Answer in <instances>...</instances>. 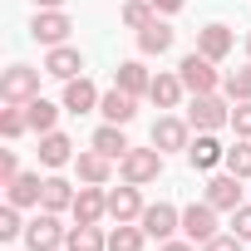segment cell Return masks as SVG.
Returning a JSON list of instances; mask_svg holds the SVG:
<instances>
[{
    "mask_svg": "<svg viewBox=\"0 0 251 251\" xmlns=\"http://www.w3.org/2000/svg\"><path fill=\"white\" fill-rule=\"evenodd\" d=\"M173 40H177V30H173L168 20H153V25L138 30V50H143V54H168Z\"/></svg>",
    "mask_w": 251,
    "mask_h": 251,
    "instance_id": "44dd1931",
    "label": "cell"
},
{
    "mask_svg": "<svg viewBox=\"0 0 251 251\" xmlns=\"http://www.w3.org/2000/svg\"><path fill=\"white\" fill-rule=\"evenodd\" d=\"M15 177H20V163H15V153L5 148V153H0V187H10Z\"/></svg>",
    "mask_w": 251,
    "mask_h": 251,
    "instance_id": "8d00e7d4",
    "label": "cell"
},
{
    "mask_svg": "<svg viewBox=\"0 0 251 251\" xmlns=\"http://www.w3.org/2000/svg\"><path fill=\"white\" fill-rule=\"evenodd\" d=\"M99 99H103V94H99L84 74H79V79H64V113H94Z\"/></svg>",
    "mask_w": 251,
    "mask_h": 251,
    "instance_id": "5bb4252c",
    "label": "cell"
},
{
    "mask_svg": "<svg viewBox=\"0 0 251 251\" xmlns=\"http://www.w3.org/2000/svg\"><path fill=\"white\" fill-rule=\"evenodd\" d=\"M226 173L251 182V138H236V148H226Z\"/></svg>",
    "mask_w": 251,
    "mask_h": 251,
    "instance_id": "f1b7e54d",
    "label": "cell"
},
{
    "mask_svg": "<svg viewBox=\"0 0 251 251\" xmlns=\"http://www.w3.org/2000/svg\"><path fill=\"white\" fill-rule=\"evenodd\" d=\"M45 212H69L74 207V187L64 182V177H45V202H40Z\"/></svg>",
    "mask_w": 251,
    "mask_h": 251,
    "instance_id": "83f0119b",
    "label": "cell"
},
{
    "mask_svg": "<svg viewBox=\"0 0 251 251\" xmlns=\"http://www.w3.org/2000/svg\"><path fill=\"white\" fill-rule=\"evenodd\" d=\"M222 89H226V99H231V103L251 99V64H246V69H231V74L222 79Z\"/></svg>",
    "mask_w": 251,
    "mask_h": 251,
    "instance_id": "1f68e13d",
    "label": "cell"
},
{
    "mask_svg": "<svg viewBox=\"0 0 251 251\" xmlns=\"http://www.w3.org/2000/svg\"><path fill=\"white\" fill-rule=\"evenodd\" d=\"M177 74H182V84H187V94H217V89H222V74H217V59H207L202 50H192V54H182V64H177Z\"/></svg>",
    "mask_w": 251,
    "mask_h": 251,
    "instance_id": "7a4b0ae2",
    "label": "cell"
},
{
    "mask_svg": "<svg viewBox=\"0 0 251 251\" xmlns=\"http://www.w3.org/2000/svg\"><path fill=\"white\" fill-rule=\"evenodd\" d=\"M99 113H103V123H133V113H138V99L133 94H123L118 84L99 99Z\"/></svg>",
    "mask_w": 251,
    "mask_h": 251,
    "instance_id": "2e32d148",
    "label": "cell"
},
{
    "mask_svg": "<svg viewBox=\"0 0 251 251\" xmlns=\"http://www.w3.org/2000/svg\"><path fill=\"white\" fill-rule=\"evenodd\" d=\"M246 59H251V35H246Z\"/></svg>",
    "mask_w": 251,
    "mask_h": 251,
    "instance_id": "60d3db41",
    "label": "cell"
},
{
    "mask_svg": "<svg viewBox=\"0 0 251 251\" xmlns=\"http://www.w3.org/2000/svg\"><path fill=\"white\" fill-rule=\"evenodd\" d=\"M5 197H10L15 207H40V202H45V177H40V173H20V177L5 187Z\"/></svg>",
    "mask_w": 251,
    "mask_h": 251,
    "instance_id": "ffe728a7",
    "label": "cell"
},
{
    "mask_svg": "<svg viewBox=\"0 0 251 251\" xmlns=\"http://www.w3.org/2000/svg\"><path fill=\"white\" fill-rule=\"evenodd\" d=\"M94 148H99L103 158H113V163H123V153H128L133 143L123 138V123H103V128L94 133Z\"/></svg>",
    "mask_w": 251,
    "mask_h": 251,
    "instance_id": "d4e9b609",
    "label": "cell"
},
{
    "mask_svg": "<svg viewBox=\"0 0 251 251\" xmlns=\"http://www.w3.org/2000/svg\"><path fill=\"white\" fill-rule=\"evenodd\" d=\"M143 226L138 222H118L113 231H108V251H143Z\"/></svg>",
    "mask_w": 251,
    "mask_h": 251,
    "instance_id": "4316f807",
    "label": "cell"
},
{
    "mask_svg": "<svg viewBox=\"0 0 251 251\" xmlns=\"http://www.w3.org/2000/svg\"><path fill=\"white\" fill-rule=\"evenodd\" d=\"M25 128H30L25 103H5V108H0V133H5V138H20Z\"/></svg>",
    "mask_w": 251,
    "mask_h": 251,
    "instance_id": "f546056e",
    "label": "cell"
},
{
    "mask_svg": "<svg viewBox=\"0 0 251 251\" xmlns=\"http://www.w3.org/2000/svg\"><path fill=\"white\" fill-rule=\"evenodd\" d=\"M158 251H202V246H197V241H177V236H173V241H163Z\"/></svg>",
    "mask_w": 251,
    "mask_h": 251,
    "instance_id": "f35d334b",
    "label": "cell"
},
{
    "mask_svg": "<svg viewBox=\"0 0 251 251\" xmlns=\"http://www.w3.org/2000/svg\"><path fill=\"white\" fill-rule=\"evenodd\" d=\"M25 118H30V128H35V133H54V123H59V103H50V99H30V103H25Z\"/></svg>",
    "mask_w": 251,
    "mask_h": 251,
    "instance_id": "484cf974",
    "label": "cell"
},
{
    "mask_svg": "<svg viewBox=\"0 0 251 251\" xmlns=\"http://www.w3.org/2000/svg\"><path fill=\"white\" fill-rule=\"evenodd\" d=\"M69 30H74V20L64 15V10H35V20H30V35L40 40V45H64L69 40Z\"/></svg>",
    "mask_w": 251,
    "mask_h": 251,
    "instance_id": "ba28073f",
    "label": "cell"
},
{
    "mask_svg": "<svg viewBox=\"0 0 251 251\" xmlns=\"http://www.w3.org/2000/svg\"><path fill=\"white\" fill-rule=\"evenodd\" d=\"M241 177L236 173H217V177H207V202L217 207V212H236L241 207Z\"/></svg>",
    "mask_w": 251,
    "mask_h": 251,
    "instance_id": "30bf717a",
    "label": "cell"
},
{
    "mask_svg": "<svg viewBox=\"0 0 251 251\" xmlns=\"http://www.w3.org/2000/svg\"><path fill=\"white\" fill-rule=\"evenodd\" d=\"M0 99H5V103H30V99H40V69L10 64L5 74H0Z\"/></svg>",
    "mask_w": 251,
    "mask_h": 251,
    "instance_id": "5b68a950",
    "label": "cell"
},
{
    "mask_svg": "<svg viewBox=\"0 0 251 251\" xmlns=\"http://www.w3.org/2000/svg\"><path fill=\"white\" fill-rule=\"evenodd\" d=\"M182 94H187L182 74H153V89H148V99H153L158 108H177V103H182Z\"/></svg>",
    "mask_w": 251,
    "mask_h": 251,
    "instance_id": "7402d4cb",
    "label": "cell"
},
{
    "mask_svg": "<svg viewBox=\"0 0 251 251\" xmlns=\"http://www.w3.org/2000/svg\"><path fill=\"white\" fill-rule=\"evenodd\" d=\"M69 251H108V236L99 231V222H74L69 236H64Z\"/></svg>",
    "mask_w": 251,
    "mask_h": 251,
    "instance_id": "cb8c5ba5",
    "label": "cell"
},
{
    "mask_svg": "<svg viewBox=\"0 0 251 251\" xmlns=\"http://www.w3.org/2000/svg\"><path fill=\"white\" fill-rule=\"evenodd\" d=\"M118 173H123V182L148 187L153 177H163V153H158V148H128L123 163H118Z\"/></svg>",
    "mask_w": 251,
    "mask_h": 251,
    "instance_id": "3957f363",
    "label": "cell"
},
{
    "mask_svg": "<svg viewBox=\"0 0 251 251\" xmlns=\"http://www.w3.org/2000/svg\"><path fill=\"white\" fill-rule=\"evenodd\" d=\"M231 231H236L241 241H251V202H241V207L231 212Z\"/></svg>",
    "mask_w": 251,
    "mask_h": 251,
    "instance_id": "e575fe53",
    "label": "cell"
},
{
    "mask_svg": "<svg viewBox=\"0 0 251 251\" xmlns=\"http://www.w3.org/2000/svg\"><path fill=\"white\" fill-rule=\"evenodd\" d=\"M231 128H236V138H251V99H241L231 108Z\"/></svg>",
    "mask_w": 251,
    "mask_h": 251,
    "instance_id": "836d02e7",
    "label": "cell"
},
{
    "mask_svg": "<svg viewBox=\"0 0 251 251\" xmlns=\"http://www.w3.org/2000/svg\"><path fill=\"white\" fill-rule=\"evenodd\" d=\"M138 226H143L148 236H158V241H173V231H182V212H177L173 202H148L143 217H138Z\"/></svg>",
    "mask_w": 251,
    "mask_h": 251,
    "instance_id": "8992f818",
    "label": "cell"
},
{
    "mask_svg": "<svg viewBox=\"0 0 251 251\" xmlns=\"http://www.w3.org/2000/svg\"><path fill=\"white\" fill-rule=\"evenodd\" d=\"M45 74H50V79H79V74H84V54H79L74 45H54V50L45 54Z\"/></svg>",
    "mask_w": 251,
    "mask_h": 251,
    "instance_id": "7c38bea8",
    "label": "cell"
},
{
    "mask_svg": "<svg viewBox=\"0 0 251 251\" xmlns=\"http://www.w3.org/2000/svg\"><path fill=\"white\" fill-rule=\"evenodd\" d=\"M197 50H202L207 59H217V64H222V59L236 50V35H231L226 25H207V30H197Z\"/></svg>",
    "mask_w": 251,
    "mask_h": 251,
    "instance_id": "e0dca14e",
    "label": "cell"
},
{
    "mask_svg": "<svg viewBox=\"0 0 251 251\" xmlns=\"http://www.w3.org/2000/svg\"><path fill=\"white\" fill-rule=\"evenodd\" d=\"M40 163L45 168H64V163H74V143L54 128V133H40Z\"/></svg>",
    "mask_w": 251,
    "mask_h": 251,
    "instance_id": "603a6c76",
    "label": "cell"
},
{
    "mask_svg": "<svg viewBox=\"0 0 251 251\" xmlns=\"http://www.w3.org/2000/svg\"><path fill=\"white\" fill-rule=\"evenodd\" d=\"M15 236H25V222H20V207L10 202L5 212H0V241H15Z\"/></svg>",
    "mask_w": 251,
    "mask_h": 251,
    "instance_id": "d6a6232c",
    "label": "cell"
},
{
    "mask_svg": "<svg viewBox=\"0 0 251 251\" xmlns=\"http://www.w3.org/2000/svg\"><path fill=\"white\" fill-rule=\"evenodd\" d=\"M113 84H118L123 94H133V99H138V94H148V89H153V74L143 69V59H123V64L113 69Z\"/></svg>",
    "mask_w": 251,
    "mask_h": 251,
    "instance_id": "d6986e66",
    "label": "cell"
},
{
    "mask_svg": "<svg viewBox=\"0 0 251 251\" xmlns=\"http://www.w3.org/2000/svg\"><path fill=\"white\" fill-rule=\"evenodd\" d=\"M187 163H192L197 173H212L217 163H226V148H222L212 133H197V138L187 143Z\"/></svg>",
    "mask_w": 251,
    "mask_h": 251,
    "instance_id": "9a60e30c",
    "label": "cell"
},
{
    "mask_svg": "<svg viewBox=\"0 0 251 251\" xmlns=\"http://www.w3.org/2000/svg\"><path fill=\"white\" fill-rule=\"evenodd\" d=\"M108 217H113V222H138V217H143V192H138L133 182L113 187V192H108Z\"/></svg>",
    "mask_w": 251,
    "mask_h": 251,
    "instance_id": "4fadbf2b",
    "label": "cell"
},
{
    "mask_svg": "<svg viewBox=\"0 0 251 251\" xmlns=\"http://www.w3.org/2000/svg\"><path fill=\"white\" fill-rule=\"evenodd\" d=\"M202 251H241V236H236V231H226V236L217 231L212 241H202Z\"/></svg>",
    "mask_w": 251,
    "mask_h": 251,
    "instance_id": "d590c367",
    "label": "cell"
},
{
    "mask_svg": "<svg viewBox=\"0 0 251 251\" xmlns=\"http://www.w3.org/2000/svg\"><path fill=\"white\" fill-rule=\"evenodd\" d=\"M187 123H192L197 133H217V128H226V123H231V103H226L222 94H192Z\"/></svg>",
    "mask_w": 251,
    "mask_h": 251,
    "instance_id": "6da1fadb",
    "label": "cell"
},
{
    "mask_svg": "<svg viewBox=\"0 0 251 251\" xmlns=\"http://www.w3.org/2000/svg\"><path fill=\"white\" fill-rule=\"evenodd\" d=\"M74 222H103L108 217V192L103 187H94V182H84L79 192H74Z\"/></svg>",
    "mask_w": 251,
    "mask_h": 251,
    "instance_id": "8fae6325",
    "label": "cell"
},
{
    "mask_svg": "<svg viewBox=\"0 0 251 251\" xmlns=\"http://www.w3.org/2000/svg\"><path fill=\"white\" fill-rule=\"evenodd\" d=\"M182 231H187V241H212L217 236V207L202 197V202H192V207H182Z\"/></svg>",
    "mask_w": 251,
    "mask_h": 251,
    "instance_id": "9c48e42d",
    "label": "cell"
},
{
    "mask_svg": "<svg viewBox=\"0 0 251 251\" xmlns=\"http://www.w3.org/2000/svg\"><path fill=\"white\" fill-rule=\"evenodd\" d=\"M182 5H187V0H153V10H158V15H177Z\"/></svg>",
    "mask_w": 251,
    "mask_h": 251,
    "instance_id": "74e56055",
    "label": "cell"
},
{
    "mask_svg": "<svg viewBox=\"0 0 251 251\" xmlns=\"http://www.w3.org/2000/svg\"><path fill=\"white\" fill-rule=\"evenodd\" d=\"M64 236H69V226H59V212H45L40 207V217L25 222V246L30 251H59Z\"/></svg>",
    "mask_w": 251,
    "mask_h": 251,
    "instance_id": "277c9868",
    "label": "cell"
},
{
    "mask_svg": "<svg viewBox=\"0 0 251 251\" xmlns=\"http://www.w3.org/2000/svg\"><path fill=\"white\" fill-rule=\"evenodd\" d=\"M64 0H35V10H59Z\"/></svg>",
    "mask_w": 251,
    "mask_h": 251,
    "instance_id": "ab89813d",
    "label": "cell"
},
{
    "mask_svg": "<svg viewBox=\"0 0 251 251\" xmlns=\"http://www.w3.org/2000/svg\"><path fill=\"white\" fill-rule=\"evenodd\" d=\"M153 20H158L153 0H128V5H123V25H128V30H143V25H153Z\"/></svg>",
    "mask_w": 251,
    "mask_h": 251,
    "instance_id": "4dcf8cb0",
    "label": "cell"
},
{
    "mask_svg": "<svg viewBox=\"0 0 251 251\" xmlns=\"http://www.w3.org/2000/svg\"><path fill=\"white\" fill-rule=\"evenodd\" d=\"M187 143H192V123L187 118H177V113H163L158 123H153V148L158 153H187Z\"/></svg>",
    "mask_w": 251,
    "mask_h": 251,
    "instance_id": "52a82bcc",
    "label": "cell"
},
{
    "mask_svg": "<svg viewBox=\"0 0 251 251\" xmlns=\"http://www.w3.org/2000/svg\"><path fill=\"white\" fill-rule=\"evenodd\" d=\"M74 168H79V182H94V187H103V182L113 177V158H103L99 148L74 153Z\"/></svg>",
    "mask_w": 251,
    "mask_h": 251,
    "instance_id": "ac0fdd59",
    "label": "cell"
}]
</instances>
